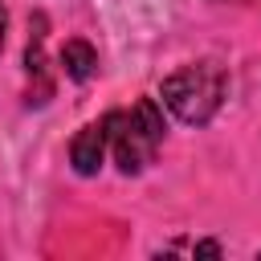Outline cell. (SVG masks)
Segmentation results:
<instances>
[{
  "label": "cell",
  "instance_id": "cell-4",
  "mask_svg": "<svg viewBox=\"0 0 261 261\" xmlns=\"http://www.w3.org/2000/svg\"><path fill=\"white\" fill-rule=\"evenodd\" d=\"M106 151H110V130H106V118H102V122H90V126H82V130L73 135V143H69V163H73L77 175H98Z\"/></svg>",
  "mask_w": 261,
  "mask_h": 261
},
{
  "label": "cell",
  "instance_id": "cell-5",
  "mask_svg": "<svg viewBox=\"0 0 261 261\" xmlns=\"http://www.w3.org/2000/svg\"><path fill=\"white\" fill-rule=\"evenodd\" d=\"M61 69H65L69 82H90L94 69H98V53H94V45L82 41V37L65 41V45H61Z\"/></svg>",
  "mask_w": 261,
  "mask_h": 261
},
{
  "label": "cell",
  "instance_id": "cell-6",
  "mask_svg": "<svg viewBox=\"0 0 261 261\" xmlns=\"http://www.w3.org/2000/svg\"><path fill=\"white\" fill-rule=\"evenodd\" d=\"M4 33H8V12H4V0H0V49H4Z\"/></svg>",
  "mask_w": 261,
  "mask_h": 261
},
{
  "label": "cell",
  "instance_id": "cell-3",
  "mask_svg": "<svg viewBox=\"0 0 261 261\" xmlns=\"http://www.w3.org/2000/svg\"><path fill=\"white\" fill-rule=\"evenodd\" d=\"M24 73H29V106H45L49 94H53V82H49V69H45V12L33 16V37L24 45Z\"/></svg>",
  "mask_w": 261,
  "mask_h": 261
},
{
  "label": "cell",
  "instance_id": "cell-1",
  "mask_svg": "<svg viewBox=\"0 0 261 261\" xmlns=\"http://www.w3.org/2000/svg\"><path fill=\"white\" fill-rule=\"evenodd\" d=\"M224 90H228V77H224V69L216 61H192V65H184V69L163 77L159 98L179 122L204 126L224 106Z\"/></svg>",
  "mask_w": 261,
  "mask_h": 261
},
{
  "label": "cell",
  "instance_id": "cell-2",
  "mask_svg": "<svg viewBox=\"0 0 261 261\" xmlns=\"http://www.w3.org/2000/svg\"><path fill=\"white\" fill-rule=\"evenodd\" d=\"M106 130H110V151H114V163L122 175H139L159 143H163V110L155 98H139L130 110H110L106 114Z\"/></svg>",
  "mask_w": 261,
  "mask_h": 261
}]
</instances>
